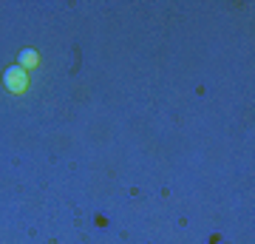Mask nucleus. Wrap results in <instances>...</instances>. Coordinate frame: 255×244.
<instances>
[{
	"mask_svg": "<svg viewBox=\"0 0 255 244\" xmlns=\"http://www.w3.org/2000/svg\"><path fill=\"white\" fill-rule=\"evenodd\" d=\"M3 85L11 91V94H26L28 91V71L20 68V65H11L3 71Z\"/></svg>",
	"mask_w": 255,
	"mask_h": 244,
	"instance_id": "1",
	"label": "nucleus"
},
{
	"mask_svg": "<svg viewBox=\"0 0 255 244\" xmlns=\"http://www.w3.org/2000/svg\"><path fill=\"white\" fill-rule=\"evenodd\" d=\"M17 65L20 68H26V71H31V68L40 65V54H37L34 48H23V51L17 54Z\"/></svg>",
	"mask_w": 255,
	"mask_h": 244,
	"instance_id": "2",
	"label": "nucleus"
}]
</instances>
